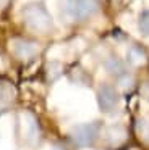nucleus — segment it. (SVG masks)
I'll return each instance as SVG.
<instances>
[{
  "instance_id": "13",
  "label": "nucleus",
  "mask_w": 149,
  "mask_h": 150,
  "mask_svg": "<svg viewBox=\"0 0 149 150\" xmlns=\"http://www.w3.org/2000/svg\"><path fill=\"white\" fill-rule=\"evenodd\" d=\"M144 134H146V139L149 140V121L146 123V127H144Z\"/></svg>"
},
{
  "instance_id": "6",
  "label": "nucleus",
  "mask_w": 149,
  "mask_h": 150,
  "mask_svg": "<svg viewBox=\"0 0 149 150\" xmlns=\"http://www.w3.org/2000/svg\"><path fill=\"white\" fill-rule=\"evenodd\" d=\"M104 68H105L107 73L117 76V78H118L120 74H123V73H126V65H125V62H123L122 58H118V57H115V55L109 57V58L104 62Z\"/></svg>"
},
{
  "instance_id": "4",
  "label": "nucleus",
  "mask_w": 149,
  "mask_h": 150,
  "mask_svg": "<svg viewBox=\"0 0 149 150\" xmlns=\"http://www.w3.org/2000/svg\"><path fill=\"white\" fill-rule=\"evenodd\" d=\"M97 103L104 113H110L118 105V92L113 86L102 84L97 91Z\"/></svg>"
},
{
  "instance_id": "3",
  "label": "nucleus",
  "mask_w": 149,
  "mask_h": 150,
  "mask_svg": "<svg viewBox=\"0 0 149 150\" xmlns=\"http://www.w3.org/2000/svg\"><path fill=\"white\" fill-rule=\"evenodd\" d=\"M100 132V123L99 121H92V123L86 124H78L71 129L70 137L78 147H91L96 139L99 137Z\"/></svg>"
},
{
  "instance_id": "8",
  "label": "nucleus",
  "mask_w": 149,
  "mask_h": 150,
  "mask_svg": "<svg viewBox=\"0 0 149 150\" xmlns=\"http://www.w3.org/2000/svg\"><path fill=\"white\" fill-rule=\"evenodd\" d=\"M26 139L29 142H34L36 139L39 137V124L36 121V118L32 115H26Z\"/></svg>"
},
{
  "instance_id": "10",
  "label": "nucleus",
  "mask_w": 149,
  "mask_h": 150,
  "mask_svg": "<svg viewBox=\"0 0 149 150\" xmlns=\"http://www.w3.org/2000/svg\"><path fill=\"white\" fill-rule=\"evenodd\" d=\"M15 91L10 84H0V103L2 105H8L13 100Z\"/></svg>"
},
{
  "instance_id": "2",
  "label": "nucleus",
  "mask_w": 149,
  "mask_h": 150,
  "mask_svg": "<svg viewBox=\"0 0 149 150\" xmlns=\"http://www.w3.org/2000/svg\"><path fill=\"white\" fill-rule=\"evenodd\" d=\"M99 11L97 0H67L65 4V15L70 20L83 21Z\"/></svg>"
},
{
  "instance_id": "14",
  "label": "nucleus",
  "mask_w": 149,
  "mask_h": 150,
  "mask_svg": "<svg viewBox=\"0 0 149 150\" xmlns=\"http://www.w3.org/2000/svg\"><path fill=\"white\" fill-rule=\"evenodd\" d=\"M54 150H65V149H63L62 145H55V147H54Z\"/></svg>"
},
{
  "instance_id": "1",
  "label": "nucleus",
  "mask_w": 149,
  "mask_h": 150,
  "mask_svg": "<svg viewBox=\"0 0 149 150\" xmlns=\"http://www.w3.org/2000/svg\"><path fill=\"white\" fill-rule=\"evenodd\" d=\"M23 20H24L26 26L29 29H32L34 33H41V34L49 33L52 29V26H54L47 8L42 4H39V2L28 4L23 8Z\"/></svg>"
},
{
  "instance_id": "11",
  "label": "nucleus",
  "mask_w": 149,
  "mask_h": 150,
  "mask_svg": "<svg viewBox=\"0 0 149 150\" xmlns=\"http://www.w3.org/2000/svg\"><path fill=\"white\" fill-rule=\"evenodd\" d=\"M138 29L143 36H149V8L141 11L138 18Z\"/></svg>"
},
{
  "instance_id": "9",
  "label": "nucleus",
  "mask_w": 149,
  "mask_h": 150,
  "mask_svg": "<svg viewBox=\"0 0 149 150\" xmlns=\"http://www.w3.org/2000/svg\"><path fill=\"white\" fill-rule=\"evenodd\" d=\"M117 82H118V87L122 89L123 92H131L133 89H135V78H133L128 71L120 74L118 78H117Z\"/></svg>"
},
{
  "instance_id": "15",
  "label": "nucleus",
  "mask_w": 149,
  "mask_h": 150,
  "mask_svg": "<svg viewBox=\"0 0 149 150\" xmlns=\"http://www.w3.org/2000/svg\"><path fill=\"white\" fill-rule=\"evenodd\" d=\"M0 2H6V0H0Z\"/></svg>"
},
{
  "instance_id": "7",
  "label": "nucleus",
  "mask_w": 149,
  "mask_h": 150,
  "mask_svg": "<svg viewBox=\"0 0 149 150\" xmlns=\"http://www.w3.org/2000/svg\"><path fill=\"white\" fill-rule=\"evenodd\" d=\"M128 63L133 66H141L148 63V53L141 45H133L128 50Z\"/></svg>"
},
{
  "instance_id": "12",
  "label": "nucleus",
  "mask_w": 149,
  "mask_h": 150,
  "mask_svg": "<svg viewBox=\"0 0 149 150\" xmlns=\"http://www.w3.org/2000/svg\"><path fill=\"white\" fill-rule=\"evenodd\" d=\"M62 73V65H58V63H52L50 66H49V78L54 81V79H57L58 76H60Z\"/></svg>"
},
{
  "instance_id": "5",
  "label": "nucleus",
  "mask_w": 149,
  "mask_h": 150,
  "mask_svg": "<svg viewBox=\"0 0 149 150\" xmlns=\"http://www.w3.org/2000/svg\"><path fill=\"white\" fill-rule=\"evenodd\" d=\"M11 49L15 52V55L21 60H31L34 58L39 53V47L36 42H31V40L26 39H16L11 42Z\"/></svg>"
}]
</instances>
